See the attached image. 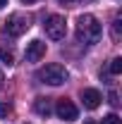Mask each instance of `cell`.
I'll return each instance as SVG.
<instances>
[{
	"label": "cell",
	"instance_id": "1",
	"mask_svg": "<svg viewBox=\"0 0 122 124\" xmlns=\"http://www.w3.org/2000/svg\"><path fill=\"white\" fill-rule=\"evenodd\" d=\"M103 36V26L93 15H81L77 19V38L84 46H96Z\"/></svg>",
	"mask_w": 122,
	"mask_h": 124
},
{
	"label": "cell",
	"instance_id": "2",
	"mask_svg": "<svg viewBox=\"0 0 122 124\" xmlns=\"http://www.w3.org/2000/svg\"><path fill=\"white\" fill-rule=\"evenodd\" d=\"M36 79H38L41 84H48V86H62V84L70 79V74H67V69H65L62 64L50 62V64L41 67V69L36 72Z\"/></svg>",
	"mask_w": 122,
	"mask_h": 124
},
{
	"label": "cell",
	"instance_id": "3",
	"mask_svg": "<svg viewBox=\"0 0 122 124\" xmlns=\"http://www.w3.org/2000/svg\"><path fill=\"white\" fill-rule=\"evenodd\" d=\"M43 29H46V36H48V38H53V41L65 38V31H67L65 17H60V15H50V17L46 19V24H43Z\"/></svg>",
	"mask_w": 122,
	"mask_h": 124
},
{
	"label": "cell",
	"instance_id": "4",
	"mask_svg": "<svg viewBox=\"0 0 122 124\" xmlns=\"http://www.w3.org/2000/svg\"><path fill=\"white\" fill-rule=\"evenodd\" d=\"M26 29H29V19L22 15H12L5 22V33H10V36H22V33H26Z\"/></svg>",
	"mask_w": 122,
	"mask_h": 124
},
{
	"label": "cell",
	"instance_id": "5",
	"mask_svg": "<svg viewBox=\"0 0 122 124\" xmlns=\"http://www.w3.org/2000/svg\"><path fill=\"white\" fill-rule=\"evenodd\" d=\"M55 115L60 119H65V122H74L77 117H79V110H77V105L72 100L62 98V100H58V105H55Z\"/></svg>",
	"mask_w": 122,
	"mask_h": 124
},
{
	"label": "cell",
	"instance_id": "6",
	"mask_svg": "<svg viewBox=\"0 0 122 124\" xmlns=\"http://www.w3.org/2000/svg\"><path fill=\"white\" fill-rule=\"evenodd\" d=\"M43 55H46V43H43V41L34 38L31 43H26V53H24L26 62H38Z\"/></svg>",
	"mask_w": 122,
	"mask_h": 124
},
{
	"label": "cell",
	"instance_id": "7",
	"mask_svg": "<svg viewBox=\"0 0 122 124\" xmlns=\"http://www.w3.org/2000/svg\"><path fill=\"white\" fill-rule=\"evenodd\" d=\"M81 100H84V108L96 110L103 103V95H101V91H96V88H84L81 91Z\"/></svg>",
	"mask_w": 122,
	"mask_h": 124
},
{
	"label": "cell",
	"instance_id": "8",
	"mask_svg": "<svg viewBox=\"0 0 122 124\" xmlns=\"http://www.w3.org/2000/svg\"><path fill=\"white\" fill-rule=\"evenodd\" d=\"M34 110H36L41 117H48V115L53 112V105H50V100H48V98H36V103H34Z\"/></svg>",
	"mask_w": 122,
	"mask_h": 124
},
{
	"label": "cell",
	"instance_id": "9",
	"mask_svg": "<svg viewBox=\"0 0 122 124\" xmlns=\"http://www.w3.org/2000/svg\"><path fill=\"white\" fill-rule=\"evenodd\" d=\"M0 62H5V64L10 67V64L15 62V55H12L10 50H5V48H0Z\"/></svg>",
	"mask_w": 122,
	"mask_h": 124
},
{
	"label": "cell",
	"instance_id": "10",
	"mask_svg": "<svg viewBox=\"0 0 122 124\" xmlns=\"http://www.w3.org/2000/svg\"><path fill=\"white\" fill-rule=\"evenodd\" d=\"M120 72H122V57H115V60L110 62V74H115V77H117Z\"/></svg>",
	"mask_w": 122,
	"mask_h": 124
},
{
	"label": "cell",
	"instance_id": "11",
	"mask_svg": "<svg viewBox=\"0 0 122 124\" xmlns=\"http://www.w3.org/2000/svg\"><path fill=\"white\" fill-rule=\"evenodd\" d=\"M101 124H122V119L117 117V115H108V117H103Z\"/></svg>",
	"mask_w": 122,
	"mask_h": 124
},
{
	"label": "cell",
	"instance_id": "12",
	"mask_svg": "<svg viewBox=\"0 0 122 124\" xmlns=\"http://www.w3.org/2000/svg\"><path fill=\"white\" fill-rule=\"evenodd\" d=\"M120 19H115V22H113V41H120Z\"/></svg>",
	"mask_w": 122,
	"mask_h": 124
},
{
	"label": "cell",
	"instance_id": "13",
	"mask_svg": "<svg viewBox=\"0 0 122 124\" xmlns=\"http://www.w3.org/2000/svg\"><path fill=\"white\" fill-rule=\"evenodd\" d=\"M10 112H12V108H10L7 103H0V117H7Z\"/></svg>",
	"mask_w": 122,
	"mask_h": 124
},
{
	"label": "cell",
	"instance_id": "14",
	"mask_svg": "<svg viewBox=\"0 0 122 124\" xmlns=\"http://www.w3.org/2000/svg\"><path fill=\"white\" fill-rule=\"evenodd\" d=\"M108 98H110V103H113L115 108L120 105V100H117V93H115V91H110V95H108Z\"/></svg>",
	"mask_w": 122,
	"mask_h": 124
},
{
	"label": "cell",
	"instance_id": "15",
	"mask_svg": "<svg viewBox=\"0 0 122 124\" xmlns=\"http://www.w3.org/2000/svg\"><path fill=\"white\" fill-rule=\"evenodd\" d=\"M5 5H7V0H0V10H2V7H5Z\"/></svg>",
	"mask_w": 122,
	"mask_h": 124
},
{
	"label": "cell",
	"instance_id": "16",
	"mask_svg": "<svg viewBox=\"0 0 122 124\" xmlns=\"http://www.w3.org/2000/svg\"><path fill=\"white\" fill-rule=\"evenodd\" d=\"M58 2H65V5H70V2H74V0H58Z\"/></svg>",
	"mask_w": 122,
	"mask_h": 124
},
{
	"label": "cell",
	"instance_id": "17",
	"mask_svg": "<svg viewBox=\"0 0 122 124\" xmlns=\"http://www.w3.org/2000/svg\"><path fill=\"white\" fill-rule=\"evenodd\" d=\"M2 81H5V77H2V72H0V88H2Z\"/></svg>",
	"mask_w": 122,
	"mask_h": 124
},
{
	"label": "cell",
	"instance_id": "18",
	"mask_svg": "<svg viewBox=\"0 0 122 124\" xmlns=\"http://www.w3.org/2000/svg\"><path fill=\"white\" fill-rule=\"evenodd\" d=\"M22 2H26V5H29V2H36V0H22Z\"/></svg>",
	"mask_w": 122,
	"mask_h": 124
}]
</instances>
